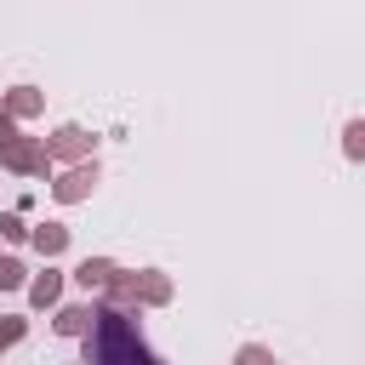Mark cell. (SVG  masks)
I'll return each mask as SVG.
<instances>
[{
  "label": "cell",
  "instance_id": "cell-2",
  "mask_svg": "<svg viewBox=\"0 0 365 365\" xmlns=\"http://www.w3.org/2000/svg\"><path fill=\"white\" fill-rule=\"evenodd\" d=\"M108 302H137V308H165L171 302V274H160V268H137V274H120L114 268V279H108Z\"/></svg>",
  "mask_w": 365,
  "mask_h": 365
},
{
  "label": "cell",
  "instance_id": "cell-9",
  "mask_svg": "<svg viewBox=\"0 0 365 365\" xmlns=\"http://www.w3.org/2000/svg\"><path fill=\"white\" fill-rule=\"evenodd\" d=\"M91 314H97V308H86V302H68V308H57L51 331H57V336H86V331H91Z\"/></svg>",
  "mask_w": 365,
  "mask_h": 365
},
{
  "label": "cell",
  "instance_id": "cell-12",
  "mask_svg": "<svg viewBox=\"0 0 365 365\" xmlns=\"http://www.w3.org/2000/svg\"><path fill=\"white\" fill-rule=\"evenodd\" d=\"M17 285H29V268L17 257H0V291H17Z\"/></svg>",
  "mask_w": 365,
  "mask_h": 365
},
{
  "label": "cell",
  "instance_id": "cell-13",
  "mask_svg": "<svg viewBox=\"0 0 365 365\" xmlns=\"http://www.w3.org/2000/svg\"><path fill=\"white\" fill-rule=\"evenodd\" d=\"M23 331H29V319H17V314H11V319H0V354H6V348H17V342H23Z\"/></svg>",
  "mask_w": 365,
  "mask_h": 365
},
{
  "label": "cell",
  "instance_id": "cell-14",
  "mask_svg": "<svg viewBox=\"0 0 365 365\" xmlns=\"http://www.w3.org/2000/svg\"><path fill=\"white\" fill-rule=\"evenodd\" d=\"M0 234H6L11 245H23V240H29V222H23L17 211H6V217H0Z\"/></svg>",
  "mask_w": 365,
  "mask_h": 365
},
{
  "label": "cell",
  "instance_id": "cell-1",
  "mask_svg": "<svg viewBox=\"0 0 365 365\" xmlns=\"http://www.w3.org/2000/svg\"><path fill=\"white\" fill-rule=\"evenodd\" d=\"M86 365H160L137 331V314L125 302H103L86 331Z\"/></svg>",
  "mask_w": 365,
  "mask_h": 365
},
{
  "label": "cell",
  "instance_id": "cell-11",
  "mask_svg": "<svg viewBox=\"0 0 365 365\" xmlns=\"http://www.w3.org/2000/svg\"><path fill=\"white\" fill-rule=\"evenodd\" d=\"M342 154L348 160H365V120H348L342 125Z\"/></svg>",
  "mask_w": 365,
  "mask_h": 365
},
{
  "label": "cell",
  "instance_id": "cell-15",
  "mask_svg": "<svg viewBox=\"0 0 365 365\" xmlns=\"http://www.w3.org/2000/svg\"><path fill=\"white\" fill-rule=\"evenodd\" d=\"M234 365H279V359H274L268 348H257V342H245V348L234 354Z\"/></svg>",
  "mask_w": 365,
  "mask_h": 365
},
{
  "label": "cell",
  "instance_id": "cell-5",
  "mask_svg": "<svg viewBox=\"0 0 365 365\" xmlns=\"http://www.w3.org/2000/svg\"><path fill=\"white\" fill-rule=\"evenodd\" d=\"M0 165H6V171H23V177H51V160H46L40 137H17V143H6V148H0Z\"/></svg>",
  "mask_w": 365,
  "mask_h": 365
},
{
  "label": "cell",
  "instance_id": "cell-8",
  "mask_svg": "<svg viewBox=\"0 0 365 365\" xmlns=\"http://www.w3.org/2000/svg\"><path fill=\"white\" fill-rule=\"evenodd\" d=\"M57 297H63V274L46 262V268L29 279V302H34V308H57Z\"/></svg>",
  "mask_w": 365,
  "mask_h": 365
},
{
  "label": "cell",
  "instance_id": "cell-7",
  "mask_svg": "<svg viewBox=\"0 0 365 365\" xmlns=\"http://www.w3.org/2000/svg\"><path fill=\"white\" fill-rule=\"evenodd\" d=\"M29 245H34L46 262L63 257V251H68V222H34V228H29Z\"/></svg>",
  "mask_w": 365,
  "mask_h": 365
},
{
  "label": "cell",
  "instance_id": "cell-6",
  "mask_svg": "<svg viewBox=\"0 0 365 365\" xmlns=\"http://www.w3.org/2000/svg\"><path fill=\"white\" fill-rule=\"evenodd\" d=\"M0 108L11 120H34V114H46V91L40 86H11V91H0Z\"/></svg>",
  "mask_w": 365,
  "mask_h": 365
},
{
  "label": "cell",
  "instance_id": "cell-4",
  "mask_svg": "<svg viewBox=\"0 0 365 365\" xmlns=\"http://www.w3.org/2000/svg\"><path fill=\"white\" fill-rule=\"evenodd\" d=\"M91 188H97V160H74V165H63L51 177V200H63V205L91 200Z\"/></svg>",
  "mask_w": 365,
  "mask_h": 365
},
{
  "label": "cell",
  "instance_id": "cell-3",
  "mask_svg": "<svg viewBox=\"0 0 365 365\" xmlns=\"http://www.w3.org/2000/svg\"><path fill=\"white\" fill-rule=\"evenodd\" d=\"M40 148H46V160H51V165H74V160H91L97 137H91L86 125H57L51 137H40Z\"/></svg>",
  "mask_w": 365,
  "mask_h": 365
},
{
  "label": "cell",
  "instance_id": "cell-16",
  "mask_svg": "<svg viewBox=\"0 0 365 365\" xmlns=\"http://www.w3.org/2000/svg\"><path fill=\"white\" fill-rule=\"evenodd\" d=\"M17 137H23V131H17V120L0 108V148H6V143H17Z\"/></svg>",
  "mask_w": 365,
  "mask_h": 365
},
{
  "label": "cell",
  "instance_id": "cell-10",
  "mask_svg": "<svg viewBox=\"0 0 365 365\" xmlns=\"http://www.w3.org/2000/svg\"><path fill=\"white\" fill-rule=\"evenodd\" d=\"M108 279H114V262L108 257H86L74 268V285H86V291H108Z\"/></svg>",
  "mask_w": 365,
  "mask_h": 365
}]
</instances>
